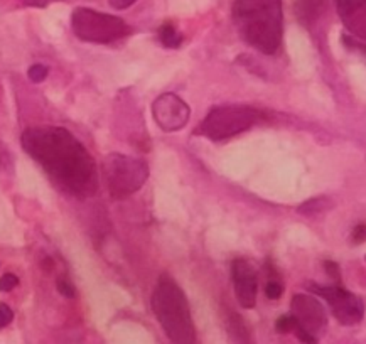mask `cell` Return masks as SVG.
<instances>
[{
	"label": "cell",
	"mask_w": 366,
	"mask_h": 344,
	"mask_svg": "<svg viewBox=\"0 0 366 344\" xmlns=\"http://www.w3.org/2000/svg\"><path fill=\"white\" fill-rule=\"evenodd\" d=\"M26 6H33V7H46L48 6L49 0H22Z\"/></svg>",
	"instance_id": "cell-27"
},
{
	"label": "cell",
	"mask_w": 366,
	"mask_h": 344,
	"mask_svg": "<svg viewBox=\"0 0 366 344\" xmlns=\"http://www.w3.org/2000/svg\"><path fill=\"white\" fill-rule=\"evenodd\" d=\"M48 73L49 70L44 64H33V66L29 68V71H27V76H29V80L33 81V83H41V81H44L46 78H48Z\"/></svg>",
	"instance_id": "cell-16"
},
{
	"label": "cell",
	"mask_w": 366,
	"mask_h": 344,
	"mask_svg": "<svg viewBox=\"0 0 366 344\" xmlns=\"http://www.w3.org/2000/svg\"><path fill=\"white\" fill-rule=\"evenodd\" d=\"M324 269H326V272L331 275L334 281H341V272H340V267H338V264L328 260V261H324Z\"/></svg>",
	"instance_id": "cell-23"
},
{
	"label": "cell",
	"mask_w": 366,
	"mask_h": 344,
	"mask_svg": "<svg viewBox=\"0 0 366 344\" xmlns=\"http://www.w3.org/2000/svg\"><path fill=\"white\" fill-rule=\"evenodd\" d=\"M231 278L235 287V296L241 307L253 309L257 304L258 278L255 269L244 259L233 260L231 264Z\"/></svg>",
	"instance_id": "cell-9"
},
{
	"label": "cell",
	"mask_w": 366,
	"mask_h": 344,
	"mask_svg": "<svg viewBox=\"0 0 366 344\" xmlns=\"http://www.w3.org/2000/svg\"><path fill=\"white\" fill-rule=\"evenodd\" d=\"M353 241L355 243L366 241V224H358V226L353 229Z\"/></svg>",
	"instance_id": "cell-24"
},
{
	"label": "cell",
	"mask_w": 366,
	"mask_h": 344,
	"mask_svg": "<svg viewBox=\"0 0 366 344\" xmlns=\"http://www.w3.org/2000/svg\"><path fill=\"white\" fill-rule=\"evenodd\" d=\"M324 208H326V201L324 199H310L305 204H302L299 211L304 214H309V213H318V211H323Z\"/></svg>",
	"instance_id": "cell-19"
},
{
	"label": "cell",
	"mask_w": 366,
	"mask_h": 344,
	"mask_svg": "<svg viewBox=\"0 0 366 344\" xmlns=\"http://www.w3.org/2000/svg\"><path fill=\"white\" fill-rule=\"evenodd\" d=\"M345 43L350 46V48H355V49H360L361 53L366 54V44H361L358 43V41H353L351 38H347V36H345Z\"/></svg>",
	"instance_id": "cell-26"
},
{
	"label": "cell",
	"mask_w": 366,
	"mask_h": 344,
	"mask_svg": "<svg viewBox=\"0 0 366 344\" xmlns=\"http://www.w3.org/2000/svg\"><path fill=\"white\" fill-rule=\"evenodd\" d=\"M230 329H231L233 336H235L240 343H249L250 341L249 329H246L244 319H241L240 316L235 314V313H231V316H230Z\"/></svg>",
	"instance_id": "cell-14"
},
{
	"label": "cell",
	"mask_w": 366,
	"mask_h": 344,
	"mask_svg": "<svg viewBox=\"0 0 366 344\" xmlns=\"http://www.w3.org/2000/svg\"><path fill=\"white\" fill-rule=\"evenodd\" d=\"M108 2H110V6L115 7V9H127V7H130L135 0H108Z\"/></svg>",
	"instance_id": "cell-25"
},
{
	"label": "cell",
	"mask_w": 366,
	"mask_h": 344,
	"mask_svg": "<svg viewBox=\"0 0 366 344\" xmlns=\"http://www.w3.org/2000/svg\"><path fill=\"white\" fill-rule=\"evenodd\" d=\"M336 6L346 29L356 38L366 39V0H336Z\"/></svg>",
	"instance_id": "cell-11"
},
{
	"label": "cell",
	"mask_w": 366,
	"mask_h": 344,
	"mask_svg": "<svg viewBox=\"0 0 366 344\" xmlns=\"http://www.w3.org/2000/svg\"><path fill=\"white\" fill-rule=\"evenodd\" d=\"M296 324H297V320H296V318H294V316H292V314H291V316H282V318L277 319L276 329H277L278 333L287 334V333L294 331Z\"/></svg>",
	"instance_id": "cell-17"
},
{
	"label": "cell",
	"mask_w": 366,
	"mask_h": 344,
	"mask_svg": "<svg viewBox=\"0 0 366 344\" xmlns=\"http://www.w3.org/2000/svg\"><path fill=\"white\" fill-rule=\"evenodd\" d=\"M159 39H161L162 46H166L169 49L179 48L182 43V36L176 31V27L172 24H164L161 29H159Z\"/></svg>",
	"instance_id": "cell-13"
},
{
	"label": "cell",
	"mask_w": 366,
	"mask_h": 344,
	"mask_svg": "<svg viewBox=\"0 0 366 344\" xmlns=\"http://www.w3.org/2000/svg\"><path fill=\"white\" fill-rule=\"evenodd\" d=\"M17 286H19V278L14 273H6L0 278V292H11Z\"/></svg>",
	"instance_id": "cell-20"
},
{
	"label": "cell",
	"mask_w": 366,
	"mask_h": 344,
	"mask_svg": "<svg viewBox=\"0 0 366 344\" xmlns=\"http://www.w3.org/2000/svg\"><path fill=\"white\" fill-rule=\"evenodd\" d=\"M282 293H283V286H282L281 278H273V281L267 282V286H265V296H267L268 299H272V301L281 299Z\"/></svg>",
	"instance_id": "cell-15"
},
{
	"label": "cell",
	"mask_w": 366,
	"mask_h": 344,
	"mask_svg": "<svg viewBox=\"0 0 366 344\" xmlns=\"http://www.w3.org/2000/svg\"><path fill=\"white\" fill-rule=\"evenodd\" d=\"M310 291L314 293H319L323 299L331 307L334 318L340 320L345 325L358 324L365 316V304L358 296L353 292L346 291L341 286H331V287H319L310 286Z\"/></svg>",
	"instance_id": "cell-7"
},
{
	"label": "cell",
	"mask_w": 366,
	"mask_h": 344,
	"mask_svg": "<svg viewBox=\"0 0 366 344\" xmlns=\"http://www.w3.org/2000/svg\"><path fill=\"white\" fill-rule=\"evenodd\" d=\"M294 333H296L297 339H299V341H300L302 344H318V339H315L314 334L309 333L305 328H302V325H300L299 323L296 324Z\"/></svg>",
	"instance_id": "cell-18"
},
{
	"label": "cell",
	"mask_w": 366,
	"mask_h": 344,
	"mask_svg": "<svg viewBox=\"0 0 366 344\" xmlns=\"http://www.w3.org/2000/svg\"><path fill=\"white\" fill-rule=\"evenodd\" d=\"M103 177L113 199H125L144 186L149 167L142 159L123 154H110L103 159Z\"/></svg>",
	"instance_id": "cell-4"
},
{
	"label": "cell",
	"mask_w": 366,
	"mask_h": 344,
	"mask_svg": "<svg viewBox=\"0 0 366 344\" xmlns=\"http://www.w3.org/2000/svg\"><path fill=\"white\" fill-rule=\"evenodd\" d=\"M326 0H297L296 16L302 26H313L321 17Z\"/></svg>",
	"instance_id": "cell-12"
},
{
	"label": "cell",
	"mask_w": 366,
	"mask_h": 344,
	"mask_svg": "<svg viewBox=\"0 0 366 344\" xmlns=\"http://www.w3.org/2000/svg\"><path fill=\"white\" fill-rule=\"evenodd\" d=\"M71 27L81 41L97 44H108L132 34V27L120 17L88 7L75 9L71 16Z\"/></svg>",
	"instance_id": "cell-6"
},
{
	"label": "cell",
	"mask_w": 366,
	"mask_h": 344,
	"mask_svg": "<svg viewBox=\"0 0 366 344\" xmlns=\"http://www.w3.org/2000/svg\"><path fill=\"white\" fill-rule=\"evenodd\" d=\"M12 319H14V313L11 307L7 304H0V329L11 324Z\"/></svg>",
	"instance_id": "cell-21"
},
{
	"label": "cell",
	"mask_w": 366,
	"mask_h": 344,
	"mask_svg": "<svg viewBox=\"0 0 366 344\" xmlns=\"http://www.w3.org/2000/svg\"><path fill=\"white\" fill-rule=\"evenodd\" d=\"M22 147L51 181L78 198L98 189V172L86 147L61 127H31L22 134Z\"/></svg>",
	"instance_id": "cell-1"
},
{
	"label": "cell",
	"mask_w": 366,
	"mask_h": 344,
	"mask_svg": "<svg viewBox=\"0 0 366 344\" xmlns=\"http://www.w3.org/2000/svg\"><path fill=\"white\" fill-rule=\"evenodd\" d=\"M152 309L162 329L176 344H194L196 331L189 302L169 275H162L152 293Z\"/></svg>",
	"instance_id": "cell-3"
},
{
	"label": "cell",
	"mask_w": 366,
	"mask_h": 344,
	"mask_svg": "<svg viewBox=\"0 0 366 344\" xmlns=\"http://www.w3.org/2000/svg\"><path fill=\"white\" fill-rule=\"evenodd\" d=\"M152 115L164 132H177L189 120L191 110L177 95L164 93L152 103Z\"/></svg>",
	"instance_id": "cell-8"
},
{
	"label": "cell",
	"mask_w": 366,
	"mask_h": 344,
	"mask_svg": "<svg viewBox=\"0 0 366 344\" xmlns=\"http://www.w3.org/2000/svg\"><path fill=\"white\" fill-rule=\"evenodd\" d=\"M233 21L241 39L263 54L281 49L283 34L282 0H235Z\"/></svg>",
	"instance_id": "cell-2"
},
{
	"label": "cell",
	"mask_w": 366,
	"mask_h": 344,
	"mask_svg": "<svg viewBox=\"0 0 366 344\" xmlns=\"http://www.w3.org/2000/svg\"><path fill=\"white\" fill-rule=\"evenodd\" d=\"M262 113L246 105H223L214 107L196 128V134L209 140H225L249 130L260 120Z\"/></svg>",
	"instance_id": "cell-5"
},
{
	"label": "cell",
	"mask_w": 366,
	"mask_h": 344,
	"mask_svg": "<svg viewBox=\"0 0 366 344\" xmlns=\"http://www.w3.org/2000/svg\"><path fill=\"white\" fill-rule=\"evenodd\" d=\"M58 291L63 293V296L68 297V299H73L75 297V287L71 286L70 281H66V278H59L58 281Z\"/></svg>",
	"instance_id": "cell-22"
},
{
	"label": "cell",
	"mask_w": 366,
	"mask_h": 344,
	"mask_svg": "<svg viewBox=\"0 0 366 344\" xmlns=\"http://www.w3.org/2000/svg\"><path fill=\"white\" fill-rule=\"evenodd\" d=\"M291 311L297 323L302 328L308 329L309 333H319L326 325V311L321 302L313 296H305V293H297L292 297Z\"/></svg>",
	"instance_id": "cell-10"
}]
</instances>
